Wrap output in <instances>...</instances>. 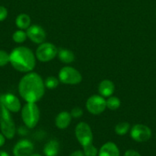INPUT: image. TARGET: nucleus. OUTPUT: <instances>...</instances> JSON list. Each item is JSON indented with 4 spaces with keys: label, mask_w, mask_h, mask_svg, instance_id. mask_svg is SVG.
Listing matches in <instances>:
<instances>
[{
    "label": "nucleus",
    "mask_w": 156,
    "mask_h": 156,
    "mask_svg": "<svg viewBox=\"0 0 156 156\" xmlns=\"http://www.w3.org/2000/svg\"><path fill=\"white\" fill-rule=\"evenodd\" d=\"M58 48L51 43H42L36 50L35 56L39 61L43 62L52 60L58 55Z\"/></svg>",
    "instance_id": "6"
},
{
    "label": "nucleus",
    "mask_w": 156,
    "mask_h": 156,
    "mask_svg": "<svg viewBox=\"0 0 156 156\" xmlns=\"http://www.w3.org/2000/svg\"><path fill=\"white\" fill-rule=\"evenodd\" d=\"M75 135L82 146L90 144L93 142V133L89 124L85 122H80L75 128Z\"/></svg>",
    "instance_id": "7"
},
{
    "label": "nucleus",
    "mask_w": 156,
    "mask_h": 156,
    "mask_svg": "<svg viewBox=\"0 0 156 156\" xmlns=\"http://www.w3.org/2000/svg\"><path fill=\"white\" fill-rule=\"evenodd\" d=\"M45 85L42 78L36 73H28L18 84V92L26 102L38 101L44 96Z\"/></svg>",
    "instance_id": "1"
},
{
    "label": "nucleus",
    "mask_w": 156,
    "mask_h": 156,
    "mask_svg": "<svg viewBox=\"0 0 156 156\" xmlns=\"http://www.w3.org/2000/svg\"><path fill=\"white\" fill-rule=\"evenodd\" d=\"M98 156H119V150L115 143L108 142L99 149Z\"/></svg>",
    "instance_id": "15"
},
{
    "label": "nucleus",
    "mask_w": 156,
    "mask_h": 156,
    "mask_svg": "<svg viewBox=\"0 0 156 156\" xmlns=\"http://www.w3.org/2000/svg\"><path fill=\"white\" fill-rule=\"evenodd\" d=\"M99 94L103 98H109L113 95L115 91V85L112 81L105 79L99 83L98 87Z\"/></svg>",
    "instance_id": "13"
},
{
    "label": "nucleus",
    "mask_w": 156,
    "mask_h": 156,
    "mask_svg": "<svg viewBox=\"0 0 156 156\" xmlns=\"http://www.w3.org/2000/svg\"><path fill=\"white\" fill-rule=\"evenodd\" d=\"M30 156H41V155H39V154H32Z\"/></svg>",
    "instance_id": "31"
},
{
    "label": "nucleus",
    "mask_w": 156,
    "mask_h": 156,
    "mask_svg": "<svg viewBox=\"0 0 156 156\" xmlns=\"http://www.w3.org/2000/svg\"><path fill=\"white\" fill-rule=\"evenodd\" d=\"M0 129L4 136L9 140H12L16 132V128L10 111L2 104L0 108Z\"/></svg>",
    "instance_id": "3"
},
{
    "label": "nucleus",
    "mask_w": 156,
    "mask_h": 156,
    "mask_svg": "<svg viewBox=\"0 0 156 156\" xmlns=\"http://www.w3.org/2000/svg\"><path fill=\"white\" fill-rule=\"evenodd\" d=\"M59 79L54 76H49L44 81V85L45 88H49V89H54L56 88L59 85Z\"/></svg>",
    "instance_id": "22"
},
{
    "label": "nucleus",
    "mask_w": 156,
    "mask_h": 156,
    "mask_svg": "<svg viewBox=\"0 0 156 156\" xmlns=\"http://www.w3.org/2000/svg\"><path fill=\"white\" fill-rule=\"evenodd\" d=\"M86 108L90 114L93 115H99L102 114L106 108V100L101 95H92L87 99Z\"/></svg>",
    "instance_id": "8"
},
{
    "label": "nucleus",
    "mask_w": 156,
    "mask_h": 156,
    "mask_svg": "<svg viewBox=\"0 0 156 156\" xmlns=\"http://www.w3.org/2000/svg\"><path fill=\"white\" fill-rule=\"evenodd\" d=\"M130 129V124L127 122H120L115 126V132L119 136H124Z\"/></svg>",
    "instance_id": "20"
},
{
    "label": "nucleus",
    "mask_w": 156,
    "mask_h": 156,
    "mask_svg": "<svg viewBox=\"0 0 156 156\" xmlns=\"http://www.w3.org/2000/svg\"><path fill=\"white\" fill-rule=\"evenodd\" d=\"M58 152H59V143L57 140H50L44 146V153L46 156H57Z\"/></svg>",
    "instance_id": "17"
},
{
    "label": "nucleus",
    "mask_w": 156,
    "mask_h": 156,
    "mask_svg": "<svg viewBox=\"0 0 156 156\" xmlns=\"http://www.w3.org/2000/svg\"><path fill=\"white\" fill-rule=\"evenodd\" d=\"M132 139L138 143H144L151 138V130L148 126L143 124H136L130 131Z\"/></svg>",
    "instance_id": "9"
},
{
    "label": "nucleus",
    "mask_w": 156,
    "mask_h": 156,
    "mask_svg": "<svg viewBox=\"0 0 156 156\" xmlns=\"http://www.w3.org/2000/svg\"><path fill=\"white\" fill-rule=\"evenodd\" d=\"M8 10L4 6L0 5V21H2L7 18Z\"/></svg>",
    "instance_id": "26"
},
{
    "label": "nucleus",
    "mask_w": 156,
    "mask_h": 156,
    "mask_svg": "<svg viewBox=\"0 0 156 156\" xmlns=\"http://www.w3.org/2000/svg\"><path fill=\"white\" fill-rule=\"evenodd\" d=\"M27 36L35 44H41L44 42L46 39V32L41 26L34 24L26 29Z\"/></svg>",
    "instance_id": "10"
},
{
    "label": "nucleus",
    "mask_w": 156,
    "mask_h": 156,
    "mask_svg": "<svg viewBox=\"0 0 156 156\" xmlns=\"http://www.w3.org/2000/svg\"><path fill=\"white\" fill-rule=\"evenodd\" d=\"M58 79L66 85H77L82 81L80 73L71 66H64L58 73Z\"/></svg>",
    "instance_id": "5"
},
{
    "label": "nucleus",
    "mask_w": 156,
    "mask_h": 156,
    "mask_svg": "<svg viewBox=\"0 0 156 156\" xmlns=\"http://www.w3.org/2000/svg\"><path fill=\"white\" fill-rule=\"evenodd\" d=\"M0 101H1L2 105H4L10 112H18L21 108L19 99L16 96L10 93L3 94L0 98Z\"/></svg>",
    "instance_id": "11"
},
{
    "label": "nucleus",
    "mask_w": 156,
    "mask_h": 156,
    "mask_svg": "<svg viewBox=\"0 0 156 156\" xmlns=\"http://www.w3.org/2000/svg\"><path fill=\"white\" fill-rule=\"evenodd\" d=\"M34 151V145L28 140H21L15 144L13 149L15 156H30Z\"/></svg>",
    "instance_id": "12"
},
{
    "label": "nucleus",
    "mask_w": 156,
    "mask_h": 156,
    "mask_svg": "<svg viewBox=\"0 0 156 156\" xmlns=\"http://www.w3.org/2000/svg\"><path fill=\"white\" fill-rule=\"evenodd\" d=\"M155 15H156V12H155Z\"/></svg>",
    "instance_id": "32"
},
{
    "label": "nucleus",
    "mask_w": 156,
    "mask_h": 156,
    "mask_svg": "<svg viewBox=\"0 0 156 156\" xmlns=\"http://www.w3.org/2000/svg\"><path fill=\"white\" fill-rule=\"evenodd\" d=\"M70 156H85V155H84V152H82V151L80 150H76L75 151V152H73V153L70 154Z\"/></svg>",
    "instance_id": "28"
},
{
    "label": "nucleus",
    "mask_w": 156,
    "mask_h": 156,
    "mask_svg": "<svg viewBox=\"0 0 156 156\" xmlns=\"http://www.w3.org/2000/svg\"><path fill=\"white\" fill-rule=\"evenodd\" d=\"M71 115L70 113L67 111H62L59 113L55 119V125L58 129H64L69 126L70 122H71Z\"/></svg>",
    "instance_id": "14"
},
{
    "label": "nucleus",
    "mask_w": 156,
    "mask_h": 156,
    "mask_svg": "<svg viewBox=\"0 0 156 156\" xmlns=\"http://www.w3.org/2000/svg\"><path fill=\"white\" fill-rule=\"evenodd\" d=\"M9 62V54L6 51L0 50V67L5 66Z\"/></svg>",
    "instance_id": "24"
},
{
    "label": "nucleus",
    "mask_w": 156,
    "mask_h": 156,
    "mask_svg": "<svg viewBox=\"0 0 156 156\" xmlns=\"http://www.w3.org/2000/svg\"><path fill=\"white\" fill-rule=\"evenodd\" d=\"M58 56L60 60L66 64L71 63L75 60L74 53L67 49H59L58 51Z\"/></svg>",
    "instance_id": "16"
},
{
    "label": "nucleus",
    "mask_w": 156,
    "mask_h": 156,
    "mask_svg": "<svg viewBox=\"0 0 156 156\" xmlns=\"http://www.w3.org/2000/svg\"><path fill=\"white\" fill-rule=\"evenodd\" d=\"M124 156H141V155L139 153V152H136V151L130 149V150L126 151V152H125V155H124Z\"/></svg>",
    "instance_id": "27"
},
{
    "label": "nucleus",
    "mask_w": 156,
    "mask_h": 156,
    "mask_svg": "<svg viewBox=\"0 0 156 156\" xmlns=\"http://www.w3.org/2000/svg\"><path fill=\"white\" fill-rule=\"evenodd\" d=\"M6 137L4 136L2 133H0V147L3 146L5 144V142H6Z\"/></svg>",
    "instance_id": "29"
},
{
    "label": "nucleus",
    "mask_w": 156,
    "mask_h": 156,
    "mask_svg": "<svg viewBox=\"0 0 156 156\" xmlns=\"http://www.w3.org/2000/svg\"><path fill=\"white\" fill-rule=\"evenodd\" d=\"M15 24L21 30L28 29L31 26V18L28 15L21 13L15 18Z\"/></svg>",
    "instance_id": "18"
},
{
    "label": "nucleus",
    "mask_w": 156,
    "mask_h": 156,
    "mask_svg": "<svg viewBox=\"0 0 156 156\" xmlns=\"http://www.w3.org/2000/svg\"><path fill=\"white\" fill-rule=\"evenodd\" d=\"M83 110L81 109L79 107H76V108H73V109L70 111V115L73 118H80V117H82L83 115Z\"/></svg>",
    "instance_id": "25"
},
{
    "label": "nucleus",
    "mask_w": 156,
    "mask_h": 156,
    "mask_svg": "<svg viewBox=\"0 0 156 156\" xmlns=\"http://www.w3.org/2000/svg\"><path fill=\"white\" fill-rule=\"evenodd\" d=\"M9 62L21 73H30L35 69L36 59L33 52L26 47H18L9 54Z\"/></svg>",
    "instance_id": "2"
},
{
    "label": "nucleus",
    "mask_w": 156,
    "mask_h": 156,
    "mask_svg": "<svg viewBox=\"0 0 156 156\" xmlns=\"http://www.w3.org/2000/svg\"><path fill=\"white\" fill-rule=\"evenodd\" d=\"M28 36L26 32H24L23 30H16L15 33L12 34V40L17 44H21L24 42L27 39Z\"/></svg>",
    "instance_id": "21"
},
{
    "label": "nucleus",
    "mask_w": 156,
    "mask_h": 156,
    "mask_svg": "<svg viewBox=\"0 0 156 156\" xmlns=\"http://www.w3.org/2000/svg\"><path fill=\"white\" fill-rule=\"evenodd\" d=\"M83 147H84V153L85 156H97V149L92 143Z\"/></svg>",
    "instance_id": "23"
},
{
    "label": "nucleus",
    "mask_w": 156,
    "mask_h": 156,
    "mask_svg": "<svg viewBox=\"0 0 156 156\" xmlns=\"http://www.w3.org/2000/svg\"><path fill=\"white\" fill-rule=\"evenodd\" d=\"M21 118L23 122L30 129L35 127L40 119V110L36 103L27 102L21 109Z\"/></svg>",
    "instance_id": "4"
},
{
    "label": "nucleus",
    "mask_w": 156,
    "mask_h": 156,
    "mask_svg": "<svg viewBox=\"0 0 156 156\" xmlns=\"http://www.w3.org/2000/svg\"><path fill=\"white\" fill-rule=\"evenodd\" d=\"M106 108H109L111 111H116L120 107L121 101L119 100V98L116 96H110L106 101Z\"/></svg>",
    "instance_id": "19"
},
{
    "label": "nucleus",
    "mask_w": 156,
    "mask_h": 156,
    "mask_svg": "<svg viewBox=\"0 0 156 156\" xmlns=\"http://www.w3.org/2000/svg\"><path fill=\"white\" fill-rule=\"evenodd\" d=\"M0 156H9V155L5 151H0Z\"/></svg>",
    "instance_id": "30"
}]
</instances>
